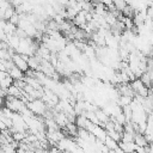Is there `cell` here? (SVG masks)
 <instances>
[{
  "instance_id": "1",
  "label": "cell",
  "mask_w": 153,
  "mask_h": 153,
  "mask_svg": "<svg viewBox=\"0 0 153 153\" xmlns=\"http://www.w3.org/2000/svg\"><path fill=\"white\" fill-rule=\"evenodd\" d=\"M26 106L36 116H44V114L48 111V105L44 103V100L42 98H37V99H32V100L27 102Z\"/></svg>"
},
{
  "instance_id": "2",
  "label": "cell",
  "mask_w": 153,
  "mask_h": 153,
  "mask_svg": "<svg viewBox=\"0 0 153 153\" xmlns=\"http://www.w3.org/2000/svg\"><path fill=\"white\" fill-rule=\"evenodd\" d=\"M5 105H6V108L12 110L13 112H19V114L26 108V103L22 98H14V97H11V96H8L6 98Z\"/></svg>"
},
{
  "instance_id": "3",
  "label": "cell",
  "mask_w": 153,
  "mask_h": 153,
  "mask_svg": "<svg viewBox=\"0 0 153 153\" xmlns=\"http://www.w3.org/2000/svg\"><path fill=\"white\" fill-rule=\"evenodd\" d=\"M12 61H13L14 66L18 67L20 71H23L24 73H26V72L30 69L29 63H27V59H25L23 55L18 54V53H14V54L12 55Z\"/></svg>"
},
{
  "instance_id": "4",
  "label": "cell",
  "mask_w": 153,
  "mask_h": 153,
  "mask_svg": "<svg viewBox=\"0 0 153 153\" xmlns=\"http://www.w3.org/2000/svg\"><path fill=\"white\" fill-rule=\"evenodd\" d=\"M53 118L55 120V122H56V124H57L59 127H66V126L69 123V120H68L67 114H65V112H62V111L55 112L54 116H53Z\"/></svg>"
},
{
  "instance_id": "5",
  "label": "cell",
  "mask_w": 153,
  "mask_h": 153,
  "mask_svg": "<svg viewBox=\"0 0 153 153\" xmlns=\"http://www.w3.org/2000/svg\"><path fill=\"white\" fill-rule=\"evenodd\" d=\"M118 147L124 152V153H134L136 151V143L134 141H129V142H126V141H120L118 142Z\"/></svg>"
},
{
  "instance_id": "6",
  "label": "cell",
  "mask_w": 153,
  "mask_h": 153,
  "mask_svg": "<svg viewBox=\"0 0 153 153\" xmlns=\"http://www.w3.org/2000/svg\"><path fill=\"white\" fill-rule=\"evenodd\" d=\"M8 74H10V76H12V79L13 80H22V79H24L23 76H24V72L23 71H20L18 67H16L14 65L8 69Z\"/></svg>"
},
{
  "instance_id": "7",
  "label": "cell",
  "mask_w": 153,
  "mask_h": 153,
  "mask_svg": "<svg viewBox=\"0 0 153 153\" xmlns=\"http://www.w3.org/2000/svg\"><path fill=\"white\" fill-rule=\"evenodd\" d=\"M134 142L136 143L137 147H146V146H148V141H147L145 134H142V133H135Z\"/></svg>"
},
{
  "instance_id": "8",
  "label": "cell",
  "mask_w": 153,
  "mask_h": 153,
  "mask_svg": "<svg viewBox=\"0 0 153 153\" xmlns=\"http://www.w3.org/2000/svg\"><path fill=\"white\" fill-rule=\"evenodd\" d=\"M104 143H105V146L110 149V151H116L117 148H118V142L117 141H115L112 137H110L109 135H106V137H105V140H104Z\"/></svg>"
},
{
  "instance_id": "9",
  "label": "cell",
  "mask_w": 153,
  "mask_h": 153,
  "mask_svg": "<svg viewBox=\"0 0 153 153\" xmlns=\"http://www.w3.org/2000/svg\"><path fill=\"white\" fill-rule=\"evenodd\" d=\"M152 60H153V53H152Z\"/></svg>"
}]
</instances>
